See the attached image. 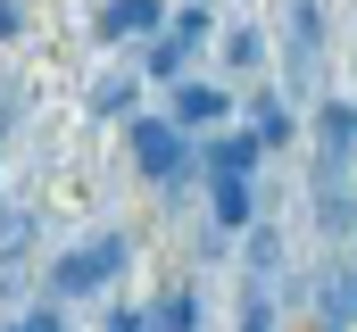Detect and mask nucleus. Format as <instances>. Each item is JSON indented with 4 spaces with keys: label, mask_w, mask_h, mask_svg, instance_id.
<instances>
[{
    "label": "nucleus",
    "mask_w": 357,
    "mask_h": 332,
    "mask_svg": "<svg viewBox=\"0 0 357 332\" xmlns=\"http://www.w3.org/2000/svg\"><path fill=\"white\" fill-rule=\"evenodd\" d=\"M316 332H357V291H349V266L333 257L324 282H316Z\"/></svg>",
    "instance_id": "6e6552de"
},
{
    "label": "nucleus",
    "mask_w": 357,
    "mask_h": 332,
    "mask_svg": "<svg viewBox=\"0 0 357 332\" xmlns=\"http://www.w3.org/2000/svg\"><path fill=\"white\" fill-rule=\"evenodd\" d=\"M158 25H167V0H100V17H91L100 42H150Z\"/></svg>",
    "instance_id": "423d86ee"
},
{
    "label": "nucleus",
    "mask_w": 357,
    "mask_h": 332,
    "mask_svg": "<svg viewBox=\"0 0 357 332\" xmlns=\"http://www.w3.org/2000/svg\"><path fill=\"white\" fill-rule=\"evenodd\" d=\"M183 59H191V42L158 25V33H150V50H142V75H150V83H183Z\"/></svg>",
    "instance_id": "f8f14e48"
},
{
    "label": "nucleus",
    "mask_w": 357,
    "mask_h": 332,
    "mask_svg": "<svg viewBox=\"0 0 357 332\" xmlns=\"http://www.w3.org/2000/svg\"><path fill=\"white\" fill-rule=\"evenodd\" d=\"M258 158H266V142H258L250 125H241V133H216V142L199 150V166H208V174H258Z\"/></svg>",
    "instance_id": "1a4fd4ad"
},
{
    "label": "nucleus",
    "mask_w": 357,
    "mask_h": 332,
    "mask_svg": "<svg viewBox=\"0 0 357 332\" xmlns=\"http://www.w3.org/2000/svg\"><path fill=\"white\" fill-rule=\"evenodd\" d=\"M258 59H266V42H258V25H233V33H225V67H241V75H258Z\"/></svg>",
    "instance_id": "2eb2a0df"
},
{
    "label": "nucleus",
    "mask_w": 357,
    "mask_h": 332,
    "mask_svg": "<svg viewBox=\"0 0 357 332\" xmlns=\"http://www.w3.org/2000/svg\"><path fill=\"white\" fill-rule=\"evenodd\" d=\"M349 291H357V266H349Z\"/></svg>",
    "instance_id": "4be33fe9"
},
{
    "label": "nucleus",
    "mask_w": 357,
    "mask_h": 332,
    "mask_svg": "<svg viewBox=\"0 0 357 332\" xmlns=\"http://www.w3.org/2000/svg\"><path fill=\"white\" fill-rule=\"evenodd\" d=\"M241 266H250V282H274V266H282V233H274V216H258V225H250Z\"/></svg>",
    "instance_id": "ddd939ff"
},
{
    "label": "nucleus",
    "mask_w": 357,
    "mask_h": 332,
    "mask_svg": "<svg viewBox=\"0 0 357 332\" xmlns=\"http://www.w3.org/2000/svg\"><path fill=\"white\" fill-rule=\"evenodd\" d=\"M150 332H199V291H191V282L158 291V299H150Z\"/></svg>",
    "instance_id": "9d476101"
},
{
    "label": "nucleus",
    "mask_w": 357,
    "mask_h": 332,
    "mask_svg": "<svg viewBox=\"0 0 357 332\" xmlns=\"http://www.w3.org/2000/svg\"><path fill=\"white\" fill-rule=\"evenodd\" d=\"M357 158V100H324L316 108V174H349Z\"/></svg>",
    "instance_id": "20e7f679"
},
{
    "label": "nucleus",
    "mask_w": 357,
    "mask_h": 332,
    "mask_svg": "<svg viewBox=\"0 0 357 332\" xmlns=\"http://www.w3.org/2000/svg\"><path fill=\"white\" fill-rule=\"evenodd\" d=\"M125 266H133V233H116V225H108V233H84L75 249H59L42 282H50V299L67 308V299H91V291H108Z\"/></svg>",
    "instance_id": "f257e3e1"
},
{
    "label": "nucleus",
    "mask_w": 357,
    "mask_h": 332,
    "mask_svg": "<svg viewBox=\"0 0 357 332\" xmlns=\"http://www.w3.org/2000/svg\"><path fill=\"white\" fill-rule=\"evenodd\" d=\"M250 133H258L266 150H282V142L299 133V125H291V100H282V91H258V100H250Z\"/></svg>",
    "instance_id": "9b49d317"
},
{
    "label": "nucleus",
    "mask_w": 357,
    "mask_h": 332,
    "mask_svg": "<svg viewBox=\"0 0 357 332\" xmlns=\"http://www.w3.org/2000/svg\"><path fill=\"white\" fill-rule=\"evenodd\" d=\"M91 116H133V75H100L91 83Z\"/></svg>",
    "instance_id": "4468645a"
},
{
    "label": "nucleus",
    "mask_w": 357,
    "mask_h": 332,
    "mask_svg": "<svg viewBox=\"0 0 357 332\" xmlns=\"http://www.w3.org/2000/svg\"><path fill=\"white\" fill-rule=\"evenodd\" d=\"M125 150H133V166H142V183H158V191H175L183 174L199 166V133H183L175 116H125Z\"/></svg>",
    "instance_id": "f03ea898"
},
{
    "label": "nucleus",
    "mask_w": 357,
    "mask_h": 332,
    "mask_svg": "<svg viewBox=\"0 0 357 332\" xmlns=\"http://www.w3.org/2000/svg\"><path fill=\"white\" fill-rule=\"evenodd\" d=\"M167 116H175L183 133H216V125L233 116V91H225V83H191V75H183V83H175V108H167Z\"/></svg>",
    "instance_id": "0eeeda50"
},
{
    "label": "nucleus",
    "mask_w": 357,
    "mask_h": 332,
    "mask_svg": "<svg viewBox=\"0 0 357 332\" xmlns=\"http://www.w3.org/2000/svg\"><path fill=\"white\" fill-rule=\"evenodd\" d=\"M0 332H67V308H59V299H42V308H25V316H8Z\"/></svg>",
    "instance_id": "f3484780"
},
{
    "label": "nucleus",
    "mask_w": 357,
    "mask_h": 332,
    "mask_svg": "<svg viewBox=\"0 0 357 332\" xmlns=\"http://www.w3.org/2000/svg\"><path fill=\"white\" fill-rule=\"evenodd\" d=\"M208 216H216V233H250V225L266 216L258 174H208Z\"/></svg>",
    "instance_id": "39448f33"
},
{
    "label": "nucleus",
    "mask_w": 357,
    "mask_h": 332,
    "mask_svg": "<svg viewBox=\"0 0 357 332\" xmlns=\"http://www.w3.org/2000/svg\"><path fill=\"white\" fill-rule=\"evenodd\" d=\"M208 25H216V17H208V0H183L175 17H167V33H183V42H191V50H199V42H208Z\"/></svg>",
    "instance_id": "dca6fc26"
},
{
    "label": "nucleus",
    "mask_w": 357,
    "mask_h": 332,
    "mask_svg": "<svg viewBox=\"0 0 357 332\" xmlns=\"http://www.w3.org/2000/svg\"><path fill=\"white\" fill-rule=\"evenodd\" d=\"M100 332H150V308H108V324Z\"/></svg>",
    "instance_id": "6ab92c4d"
},
{
    "label": "nucleus",
    "mask_w": 357,
    "mask_h": 332,
    "mask_svg": "<svg viewBox=\"0 0 357 332\" xmlns=\"http://www.w3.org/2000/svg\"><path fill=\"white\" fill-rule=\"evenodd\" d=\"M17 25H25V8H17V0H0V42H17Z\"/></svg>",
    "instance_id": "aec40b11"
},
{
    "label": "nucleus",
    "mask_w": 357,
    "mask_h": 332,
    "mask_svg": "<svg viewBox=\"0 0 357 332\" xmlns=\"http://www.w3.org/2000/svg\"><path fill=\"white\" fill-rule=\"evenodd\" d=\"M241 332H274V299H266V282H250V291H241Z\"/></svg>",
    "instance_id": "a211bd4d"
},
{
    "label": "nucleus",
    "mask_w": 357,
    "mask_h": 332,
    "mask_svg": "<svg viewBox=\"0 0 357 332\" xmlns=\"http://www.w3.org/2000/svg\"><path fill=\"white\" fill-rule=\"evenodd\" d=\"M282 67H291V83H316V67H324V0H291V17H282Z\"/></svg>",
    "instance_id": "7ed1b4c3"
},
{
    "label": "nucleus",
    "mask_w": 357,
    "mask_h": 332,
    "mask_svg": "<svg viewBox=\"0 0 357 332\" xmlns=\"http://www.w3.org/2000/svg\"><path fill=\"white\" fill-rule=\"evenodd\" d=\"M8 116H17V91H0V142H8Z\"/></svg>",
    "instance_id": "412c9836"
}]
</instances>
